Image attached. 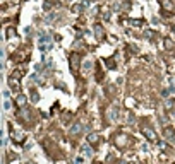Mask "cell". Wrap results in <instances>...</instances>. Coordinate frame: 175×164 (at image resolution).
<instances>
[{
  "label": "cell",
  "instance_id": "cell-16",
  "mask_svg": "<svg viewBox=\"0 0 175 164\" xmlns=\"http://www.w3.org/2000/svg\"><path fill=\"white\" fill-rule=\"evenodd\" d=\"M12 36H16V31H14L12 27H9V29H7V38H12Z\"/></svg>",
  "mask_w": 175,
  "mask_h": 164
},
{
  "label": "cell",
  "instance_id": "cell-13",
  "mask_svg": "<svg viewBox=\"0 0 175 164\" xmlns=\"http://www.w3.org/2000/svg\"><path fill=\"white\" fill-rule=\"evenodd\" d=\"M83 150L86 152V156H88V157H91V156H93V150H91L89 145H84V147H83Z\"/></svg>",
  "mask_w": 175,
  "mask_h": 164
},
{
  "label": "cell",
  "instance_id": "cell-10",
  "mask_svg": "<svg viewBox=\"0 0 175 164\" xmlns=\"http://www.w3.org/2000/svg\"><path fill=\"white\" fill-rule=\"evenodd\" d=\"M9 85H11L12 89H19V84H17V77H14V75H12L11 79H9Z\"/></svg>",
  "mask_w": 175,
  "mask_h": 164
},
{
  "label": "cell",
  "instance_id": "cell-20",
  "mask_svg": "<svg viewBox=\"0 0 175 164\" xmlns=\"http://www.w3.org/2000/svg\"><path fill=\"white\" fill-rule=\"evenodd\" d=\"M81 9H83L81 5H74V7H72V12H76V14H77V12H81Z\"/></svg>",
  "mask_w": 175,
  "mask_h": 164
},
{
  "label": "cell",
  "instance_id": "cell-1",
  "mask_svg": "<svg viewBox=\"0 0 175 164\" xmlns=\"http://www.w3.org/2000/svg\"><path fill=\"white\" fill-rule=\"evenodd\" d=\"M52 46H53V41H52V36H50V34L40 36V50H41V51H48Z\"/></svg>",
  "mask_w": 175,
  "mask_h": 164
},
{
  "label": "cell",
  "instance_id": "cell-14",
  "mask_svg": "<svg viewBox=\"0 0 175 164\" xmlns=\"http://www.w3.org/2000/svg\"><path fill=\"white\" fill-rule=\"evenodd\" d=\"M31 101H33V103H38V101H40V96H38L36 91H33V92H31Z\"/></svg>",
  "mask_w": 175,
  "mask_h": 164
},
{
  "label": "cell",
  "instance_id": "cell-11",
  "mask_svg": "<svg viewBox=\"0 0 175 164\" xmlns=\"http://www.w3.org/2000/svg\"><path fill=\"white\" fill-rule=\"evenodd\" d=\"M19 115H21L24 120H29V118H31V113L28 111V110H21V113H19Z\"/></svg>",
  "mask_w": 175,
  "mask_h": 164
},
{
  "label": "cell",
  "instance_id": "cell-6",
  "mask_svg": "<svg viewBox=\"0 0 175 164\" xmlns=\"http://www.w3.org/2000/svg\"><path fill=\"white\" fill-rule=\"evenodd\" d=\"M160 4H161V7H163L167 12H172V11H173V4H172L170 0H160Z\"/></svg>",
  "mask_w": 175,
  "mask_h": 164
},
{
  "label": "cell",
  "instance_id": "cell-15",
  "mask_svg": "<svg viewBox=\"0 0 175 164\" xmlns=\"http://www.w3.org/2000/svg\"><path fill=\"white\" fill-rule=\"evenodd\" d=\"M83 67H84V70H89L91 67H93V62H89V60H86L84 63H83Z\"/></svg>",
  "mask_w": 175,
  "mask_h": 164
},
{
  "label": "cell",
  "instance_id": "cell-22",
  "mask_svg": "<svg viewBox=\"0 0 175 164\" xmlns=\"http://www.w3.org/2000/svg\"><path fill=\"white\" fill-rule=\"evenodd\" d=\"M76 164H83V159L79 157V159H77V161H76Z\"/></svg>",
  "mask_w": 175,
  "mask_h": 164
},
{
  "label": "cell",
  "instance_id": "cell-9",
  "mask_svg": "<svg viewBox=\"0 0 175 164\" xmlns=\"http://www.w3.org/2000/svg\"><path fill=\"white\" fill-rule=\"evenodd\" d=\"M12 138H14L17 144H22V140H24V135H22V133H19V132H14V133H12Z\"/></svg>",
  "mask_w": 175,
  "mask_h": 164
},
{
  "label": "cell",
  "instance_id": "cell-2",
  "mask_svg": "<svg viewBox=\"0 0 175 164\" xmlns=\"http://www.w3.org/2000/svg\"><path fill=\"white\" fill-rule=\"evenodd\" d=\"M141 132H143V135L148 138V140H151V142L156 140V133H154V130H151L149 127H143L141 128Z\"/></svg>",
  "mask_w": 175,
  "mask_h": 164
},
{
  "label": "cell",
  "instance_id": "cell-5",
  "mask_svg": "<svg viewBox=\"0 0 175 164\" xmlns=\"http://www.w3.org/2000/svg\"><path fill=\"white\" fill-rule=\"evenodd\" d=\"M81 132H83V123H74V125L69 128V135H72V137L79 135Z\"/></svg>",
  "mask_w": 175,
  "mask_h": 164
},
{
  "label": "cell",
  "instance_id": "cell-7",
  "mask_svg": "<svg viewBox=\"0 0 175 164\" xmlns=\"http://www.w3.org/2000/svg\"><path fill=\"white\" fill-rule=\"evenodd\" d=\"M26 103H28V97H26V96L19 94V96L16 97V104H17V106H24Z\"/></svg>",
  "mask_w": 175,
  "mask_h": 164
},
{
  "label": "cell",
  "instance_id": "cell-12",
  "mask_svg": "<svg viewBox=\"0 0 175 164\" xmlns=\"http://www.w3.org/2000/svg\"><path fill=\"white\" fill-rule=\"evenodd\" d=\"M95 34H96V38L103 36V29H101V26H95Z\"/></svg>",
  "mask_w": 175,
  "mask_h": 164
},
{
  "label": "cell",
  "instance_id": "cell-21",
  "mask_svg": "<svg viewBox=\"0 0 175 164\" xmlns=\"http://www.w3.org/2000/svg\"><path fill=\"white\" fill-rule=\"evenodd\" d=\"M4 108H5V110H11V101H9V99H5V103H4Z\"/></svg>",
  "mask_w": 175,
  "mask_h": 164
},
{
  "label": "cell",
  "instance_id": "cell-23",
  "mask_svg": "<svg viewBox=\"0 0 175 164\" xmlns=\"http://www.w3.org/2000/svg\"><path fill=\"white\" fill-rule=\"evenodd\" d=\"M96 164H100V162H96Z\"/></svg>",
  "mask_w": 175,
  "mask_h": 164
},
{
  "label": "cell",
  "instance_id": "cell-17",
  "mask_svg": "<svg viewBox=\"0 0 175 164\" xmlns=\"http://www.w3.org/2000/svg\"><path fill=\"white\" fill-rule=\"evenodd\" d=\"M165 48H168V50H172V48H173V43H172V39H167V41H165Z\"/></svg>",
  "mask_w": 175,
  "mask_h": 164
},
{
  "label": "cell",
  "instance_id": "cell-8",
  "mask_svg": "<svg viewBox=\"0 0 175 164\" xmlns=\"http://www.w3.org/2000/svg\"><path fill=\"white\" fill-rule=\"evenodd\" d=\"M98 140H100V135H98V133H89V135H88V144H96Z\"/></svg>",
  "mask_w": 175,
  "mask_h": 164
},
{
  "label": "cell",
  "instance_id": "cell-4",
  "mask_svg": "<svg viewBox=\"0 0 175 164\" xmlns=\"http://www.w3.org/2000/svg\"><path fill=\"white\" fill-rule=\"evenodd\" d=\"M69 62H70V67H72V72H77V69H79V55H77V53H72Z\"/></svg>",
  "mask_w": 175,
  "mask_h": 164
},
{
  "label": "cell",
  "instance_id": "cell-19",
  "mask_svg": "<svg viewBox=\"0 0 175 164\" xmlns=\"http://www.w3.org/2000/svg\"><path fill=\"white\" fill-rule=\"evenodd\" d=\"M106 65H108V67H112V69H115V62H113V60H106Z\"/></svg>",
  "mask_w": 175,
  "mask_h": 164
},
{
  "label": "cell",
  "instance_id": "cell-18",
  "mask_svg": "<svg viewBox=\"0 0 175 164\" xmlns=\"http://www.w3.org/2000/svg\"><path fill=\"white\" fill-rule=\"evenodd\" d=\"M117 116H118V108H113V111H112V118L117 120Z\"/></svg>",
  "mask_w": 175,
  "mask_h": 164
},
{
  "label": "cell",
  "instance_id": "cell-3",
  "mask_svg": "<svg viewBox=\"0 0 175 164\" xmlns=\"http://www.w3.org/2000/svg\"><path fill=\"white\" fill-rule=\"evenodd\" d=\"M163 135H165V138H167L168 142H173L175 140V130L172 127H165L163 128Z\"/></svg>",
  "mask_w": 175,
  "mask_h": 164
}]
</instances>
